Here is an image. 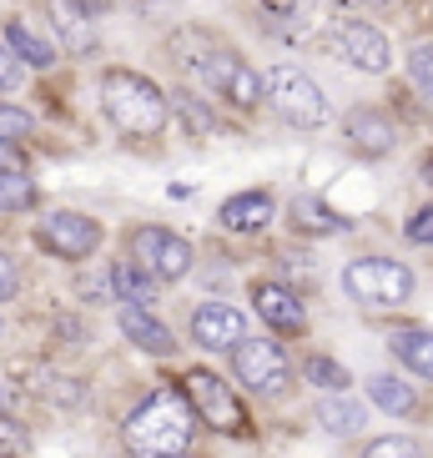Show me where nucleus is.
<instances>
[{"mask_svg":"<svg viewBox=\"0 0 433 458\" xmlns=\"http://www.w3.org/2000/svg\"><path fill=\"white\" fill-rule=\"evenodd\" d=\"M247 297H252V308H258V323L272 327V337H302L308 333V308H302V297L287 283L258 277V283L247 287Z\"/></svg>","mask_w":433,"mask_h":458,"instance_id":"12","label":"nucleus"},{"mask_svg":"<svg viewBox=\"0 0 433 458\" xmlns=\"http://www.w3.org/2000/svg\"><path fill=\"white\" fill-rule=\"evenodd\" d=\"M287 222H293V237H338L352 227V216H343L338 207L318 197V191H298L287 202Z\"/></svg>","mask_w":433,"mask_h":458,"instance_id":"15","label":"nucleus"},{"mask_svg":"<svg viewBox=\"0 0 433 458\" xmlns=\"http://www.w3.org/2000/svg\"><path fill=\"white\" fill-rule=\"evenodd\" d=\"M36 383H41V398L55 408H81L86 403V383L71 377V373H41Z\"/></svg>","mask_w":433,"mask_h":458,"instance_id":"25","label":"nucleus"},{"mask_svg":"<svg viewBox=\"0 0 433 458\" xmlns=\"http://www.w3.org/2000/svg\"><path fill=\"white\" fill-rule=\"evenodd\" d=\"M363 388H368V403L378 408V413H388V418H419L423 413L419 388H413L408 377H398V373H373Z\"/></svg>","mask_w":433,"mask_h":458,"instance_id":"19","label":"nucleus"},{"mask_svg":"<svg viewBox=\"0 0 433 458\" xmlns=\"http://www.w3.org/2000/svg\"><path fill=\"white\" fill-rule=\"evenodd\" d=\"M343 141L352 147V157H363V162H388L393 151H398V122H393L383 106H358L343 116Z\"/></svg>","mask_w":433,"mask_h":458,"instance_id":"11","label":"nucleus"},{"mask_svg":"<svg viewBox=\"0 0 433 458\" xmlns=\"http://www.w3.org/2000/svg\"><path fill=\"white\" fill-rule=\"evenodd\" d=\"M408 76H413L419 96L433 101V46H413V51H408Z\"/></svg>","mask_w":433,"mask_h":458,"instance_id":"28","label":"nucleus"},{"mask_svg":"<svg viewBox=\"0 0 433 458\" xmlns=\"http://www.w3.org/2000/svg\"><path fill=\"white\" fill-rule=\"evenodd\" d=\"M0 172H26V147L0 141Z\"/></svg>","mask_w":433,"mask_h":458,"instance_id":"33","label":"nucleus"},{"mask_svg":"<svg viewBox=\"0 0 433 458\" xmlns=\"http://www.w3.org/2000/svg\"><path fill=\"white\" fill-rule=\"evenodd\" d=\"M388 352L403 363L408 377H419V383H433V327L423 323H403L388 333Z\"/></svg>","mask_w":433,"mask_h":458,"instance_id":"17","label":"nucleus"},{"mask_svg":"<svg viewBox=\"0 0 433 458\" xmlns=\"http://www.w3.org/2000/svg\"><path fill=\"white\" fill-rule=\"evenodd\" d=\"M373 5H393V0H373Z\"/></svg>","mask_w":433,"mask_h":458,"instance_id":"36","label":"nucleus"},{"mask_svg":"<svg viewBox=\"0 0 433 458\" xmlns=\"http://www.w3.org/2000/svg\"><path fill=\"white\" fill-rule=\"evenodd\" d=\"M15 86H21V66H15V55L0 46V96L15 91Z\"/></svg>","mask_w":433,"mask_h":458,"instance_id":"32","label":"nucleus"},{"mask_svg":"<svg viewBox=\"0 0 433 458\" xmlns=\"http://www.w3.org/2000/svg\"><path fill=\"white\" fill-rule=\"evenodd\" d=\"M358 458H423V448L413 444V438H403V433H383V438H373Z\"/></svg>","mask_w":433,"mask_h":458,"instance_id":"27","label":"nucleus"},{"mask_svg":"<svg viewBox=\"0 0 433 458\" xmlns=\"http://www.w3.org/2000/svg\"><path fill=\"white\" fill-rule=\"evenodd\" d=\"M111 293L122 297L126 308H147V312L157 308V283H151L141 267H132L126 257L122 262H111Z\"/></svg>","mask_w":433,"mask_h":458,"instance_id":"21","label":"nucleus"},{"mask_svg":"<svg viewBox=\"0 0 433 458\" xmlns=\"http://www.w3.org/2000/svg\"><path fill=\"white\" fill-rule=\"evenodd\" d=\"M298 373L308 377L312 388H323V393H348V368L338 363V358H327V352H308V358H302L298 363Z\"/></svg>","mask_w":433,"mask_h":458,"instance_id":"24","label":"nucleus"},{"mask_svg":"<svg viewBox=\"0 0 433 458\" xmlns=\"http://www.w3.org/2000/svg\"><path fill=\"white\" fill-rule=\"evenodd\" d=\"M116 327H122V337L136 352H147V358H172L176 352V333L147 308H126L122 302V308H116Z\"/></svg>","mask_w":433,"mask_h":458,"instance_id":"16","label":"nucleus"},{"mask_svg":"<svg viewBox=\"0 0 433 458\" xmlns=\"http://www.w3.org/2000/svg\"><path fill=\"white\" fill-rule=\"evenodd\" d=\"M343 293L368 312H393V308H408L413 302L419 277H413L408 262H398L388 252H363L343 267Z\"/></svg>","mask_w":433,"mask_h":458,"instance_id":"3","label":"nucleus"},{"mask_svg":"<svg viewBox=\"0 0 433 458\" xmlns=\"http://www.w3.org/2000/svg\"><path fill=\"white\" fill-rule=\"evenodd\" d=\"M30 237L55 262H91L101 252V242H106V222L91 212H76V207H55V212H46L36 222Z\"/></svg>","mask_w":433,"mask_h":458,"instance_id":"9","label":"nucleus"},{"mask_svg":"<svg viewBox=\"0 0 433 458\" xmlns=\"http://www.w3.org/2000/svg\"><path fill=\"white\" fill-rule=\"evenodd\" d=\"M26 448H30V433L11 413H0V458H21Z\"/></svg>","mask_w":433,"mask_h":458,"instance_id":"29","label":"nucleus"},{"mask_svg":"<svg viewBox=\"0 0 433 458\" xmlns=\"http://www.w3.org/2000/svg\"><path fill=\"white\" fill-rule=\"evenodd\" d=\"M333 51L343 55V66L363 71V76H388L393 71V46L373 21H338L333 26Z\"/></svg>","mask_w":433,"mask_h":458,"instance_id":"10","label":"nucleus"},{"mask_svg":"<svg viewBox=\"0 0 433 458\" xmlns=\"http://www.w3.org/2000/svg\"><path fill=\"white\" fill-rule=\"evenodd\" d=\"M262 11H272V15H293V11H302L308 0H258Z\"/></svg>","mask_w":433,"mask_h":458,"instance_id":"35","label":"nucleus"},{"mask_svg":"<svg viewBox=\"0 0 433 458\" xmlns=\"http://www.w3.org/2000/svg\"><path fill=\"white\" fill-rule=\"evenodd\" d=\"M267 96H262V106L277 111V122L293 126V131H323L333 122V101L318 81H312L302 66H272L262 76Z\"/></svg>","mask_w":433,"mask_h":458,"instance_id":"4","label":"nucleus"},{"mask_svg":"<svg viewBox=\"0 0 433 458\" xmlns=\"http://www.w3.org/2000/svg\"><path fill=\"white\" fill-rule=\"evenodd\" d=\"M312 418H318V428H323L327 438H352V433L368 423L363 403H352L348 393H327L323 403L312 408Z\"/></svg>","mask_w":433,"mask_h":458,"instance_id":"20","label":"nucleus"},{"mask_svg":"<svg viewBox=\"0 0 433 458\" xmlns=\"http://www.w3.org/2000/svg\"><path fill=\"white\" fill-rule=\"evenodd\" d=\"M182 458H191V454H182Z\"/></svg>","mask_w":433,"mask_h":458,"instance_id":"38","label":"nucleus"},{"mask_svg":"<svg viewBox=\"0 0 433 458\" xmlns=\"http://www.w3.org/2000/svg\"><path fill=\"white\" fill-rule=\"evenodd\" d=\"M191 438H197V418L176 383L151 388L122 423V444L132 458H182Z\"/></svg>","mask_w":433,"mask_h":458,"instance_id":"2","label":"nucleus"},{"mask_svg":"<svg viewBox=\"0 0 433 458\" xmlns=\"http://www.w3.org/2000/svg\"><path fill=\"white\" fill-rule=\"evenodd\" d=\"M66 5H71L76 15H106V11H111V0H66Z\"/></svg>","mask_w":433,"mask_h":458,"instance_id":"34","label":"nucleus"},{"mask_svg":"<svg viewBox=\"0 0 433 458\" xmlns=\"http://www.w3.org/2000/svg\"><path fill=\"white\" fill-rule=\"evenodd\" d=\"M197 76L207 81V96H212V101H222V106H232V111H242V116H252V111L262 106V96H267L262 71L252 66L242 51H232V46H222V41L202 55Z\"/></svg>","mask_w":433,"mask_h":458,"instance_id":"7","label":"nucleus"},{"mask_svg":"<svg viewBox=\"0 0 433 458\" xmlns=\"http://www.w3.org/2000/svg\"><path fill=\"white\" fill-rule=\"evenodd\" d=\"M15 293H21V262L0 247V302H11Z\"/></svg>","mask_w":433,"mask_h":458,"instance_id":"31","label":"nucleus"},{"mask_svg":"<svg viewBox=\"0 0 433 458\" xmlns=\"http://www.w3.org/2000/svg\"><path fill=\"white\" fill-rule=\"evenodd\" d=\"M403 237H408L413 247H433V202H429V207H419V212H408Z\"/></svg>","mask_w":433,"mask_h":458,"instance_id":"30","label":"nucleus"},{"mask_svg":"<svg viewBox=\"0 0 433 458\" xmlns=\"http://www.w3.org/2000/svg\"><path fill=\"white\" fill-rule=\"evenodd\" d=\"M0 46L15 55V66H21V71H26V66H30V71H51L55 61H61V51H55L46 36H36V26H26L21 15H11V21H5V36H0Z\"/></svg>","mask_w":433,"mask_h":458,"instance_id":"18","label":"nucleus"},{"mask_svg":"<svg viewBox=\"0 0 433 458\" xmlns=\"http://www.w3.org/2000/svg\"><path fill=\"white\" fill-rule=\"evenodd\" d=\"M187 333L202 352H232L247 337V318H242V308H232V302L216 297V302H197L191 308Z\"/></svg>","mask_w":433,"mask_h":458,"instance_id":"13","label":"nucleus"},{"mask_svg":"<svg viewBox=\"0 0 433 458\" xmlns=\"http://www.w3.org/2000/svg\"><path fill=\"white\" fill-rule=\"evenodd\" d=\"M227 358H232L237 383H242L247 393H258V398H283V393H293V383H298V368H293V358H287V348L277 337L247 333Z\"/></svg>","mask_w":433,"mask_h":458,"instance_id":"8","label":"nucleus"},{"mask_svg":"<svg viewBox=\"0 0 433 458\" xmlns=\"http://www.w3.org/2000/svg\"><path fill=\"white\" fill-rule=\"evenodd\" d=\"M41 207V187L30 172H0V216L15 212H36Z\"/></svg>","mask_w":433,"mask_h":458,"instance_id":"23","label":"nucleus"},{"mask_svg":"<svg viewBox=\"0 0 433 458\" xmlns=\"http://www.w3.org/2000/svg\"><path fill=\"white\" fill-rule=\"evenodd\" d=\"M272 216H277V197L267 187H247L216 207V227L232 237H262L272 227Z\"/></svg>","mask_w":433,"mask_h":458,"instance_id":"14","label":"nucleus"},{"mask_svg":"<svg viewBox=\"0 0 433 458\" xmlns=\"http://www.w3.org/2000/svg\"><path fill=\"white\" fill-rule=\"evenodd\" d=\"M0 337H5V318H0Z\"/></svg>","mask_w":433,"mask_h":458,"instance_id":"37","label":"nucleus"},{"mask_svg":"<svg viewBox=\"0 0 433 458\" xmlns=\"http://www.w3.org/2000/svg\"><path fill=\"white\" fill-rule=\"evenodd\" d=\"M101 116L122 141L132 147H147V141H162L166 126H172V101L147 71L136 66H106L101 71Z\"/></svg>","mask_w":433,"mask_h":458,"instance_id":"1","label":"nucleus"},{"mask_svg":"<svg viewBox=\"0 0 433 458\" xmlns=\"http://www.w3.org/2000/svg\"><path fill=\"white\" fill-rule=\"evenodd\" d=\"M182 398H187L197 428H212V433H227V438H252V413L247 403L237 398L227 377H216L212 368H187L182 373Z\"/></svg>","mask_w":433,"mask_h":458,"instance_id":"5","label":"nucleus"},{"mask_svg":"<svg viewBox=\"0 0 433 458\" xmlns=\"http://www.w3.org/2000/svg\"><path fill=\"white\" fill-rule=\"evenodd\" d=\"M166 101L176 106V116L187 122V131H191V136H212V131H222V116H216V106H212V101H202L197 91L176 86V91L166 96Z\"/></svg>","mask_w":433,"mask_h":458,"instance_id":"22","label":"nucleus"},{"mask_svg":"<svg viewBox=\"0 0 433 458\" xmlns=\"http://www.w3.org/2000/svg\"><path fill=\"white\" fill-rule=\"evenodd\" d=\"M126 262L141 267L151 283H182L197 267V247L182 232L162 227V222H136L126 232Z\"/></svg>","mask_w":433,"mask_h":458,"instance_id":"6","label":"nucleus"},{"mask_svg":"<svg viewBox=\"0 0 433 458\" xmlns=\"http://www.w3.org/2000/svg\"><path fill=\"white\" fill-rule=\"evenodd\" d=\"M30 136H36V116L26 106H15V101H0V141L26 147Z\"/></svg>","mask_w":433,"mask_h":458,"instance_id":"26","label":"nucleus"}]
</instances>
